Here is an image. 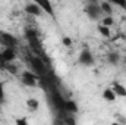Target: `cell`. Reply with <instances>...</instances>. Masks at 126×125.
Masks as SVG:
<instances>
[{
    "instance_id": "1",
    "label": "cell",
    "mask_w": 126,
    "mask_h": 125,
    "mask_svg": "<svg viewBox=\"0 0 126 125\" xmlns=\"http://www.w3.org/2000/svg\"><path fill=\"white\" fill-rule=\"evenodd\" d=\"M28 61H30V65H31L32 71H34L35 74H38L40 77H44V75L47 74V65H46V62L43 61L41 56H38V55L30 56Z\"/></svg>"
},
{
    "instance_id": "3",
    "label": "cell",
    "mask_w": 126,
    "mask_h": 125,
    "mask_svg": "<svg viewBox=\"0 0 126 125\" xmlns=\"http://www.w3.org/2000/svg\"><path fill=\"white\" fill-rule=\"evenodd\" d=\"M21 81L25 87H37L40 84V75L34 71H24L21 74Z\"/></svg>"
},
{
    "instance_id": "12",
    "label": "cell",
    "mask_w": 126,
    "mask_h": 125,
    "mask_svg": "<svg viewBox=\"0 0 126 125\" xmlns=\"http://www.w3.org/2000/svg\"><path fill=\"white\" fill-rule=\"evenodd\" d=\"M101 96H103V99H104L106 102H109V103H114V102L117 100V96H116V93L113 91V88H111V87L104 88Z\"/></svg>"
},
{
    "instance_id": "23",
    "label": "cell",
    "mask_w": 126,
    "mask_h": 125,
    "mask_svg": "<svg viewBox=\"0 0 126 125\" xmlns=\"http://www.w3.org/2000/svg\"><path fill=\"white\" fill-rule=\"evenodd\" d=\"M123 62H125V65H126V55H125V58H123Z\"/></svg>"
},
{
    "instance_id": "7",
    "label": "cell",
    "mask_w": 126,
    "mask_h": 125,
    "mask_svg": "<svg viewBox=\"0 0 126 125\" xmlns=\"http://www.w3.org/2000/svg\"><path fill=\"white\" fill-rule=\"evenodd\" d=\"M16 59V50L13 46H7L0 50V63H12Z\"/></svg>"
},
{
    "instance_id": "18",
    "label": "cell",
    "mask_w": 126,
    "mask_h": 125,
    "mask_svg": "<svg viewBox=\"0 0 126 125\" xmlns=\"http://www.w3.org/2000/svg\"><path fill=\"white\" fill-rule=\"evenodd\" d=\"M0 66H1L4 71H7V72L13 74V75H16V74H18V68H16V66H13L12 63H0Z\"/></svg>"
},
{
    "instance_id": "21",
    "label": "cell",
    "mask_w": 126,
    "mask_h": 125,
    "mask_svg": "<svg viewBox=\"0 0 126 125\" xmlns=\"http://www.w3.org/2000/svg\"><path fill=\"white\" fill-rule=\"evenodd\" d=\"M4 97H6V94H4V87H3V83L0 81V106H1V103L4 102Z\"/></svg>"
},
{
    "instance_id": "14",
    "label": "cell",
    "mask_w": 126,
    "mask_h": 125,
    "mask_svg": "<svg viewBox=\"0 0 126 125\" xmlns=\"http://www.w3.org/2000/svg\"><path fill=\"white\" fill-rule=\"evenodd\" d=\"M100 7H101L103 15H113V4L110 1L104 0L103 3H100Z\"/></svg>"
},
{
    "instance_id": "17",
    "label": "cell",
    "mask_w": 126,
    "mask_h": 125,
    "mask_svg": "<svg viewBox=\"0 0 126 125\" xmlns=\"http://www.w3.org/2000/svg\"><path fill=\"white\" fill-rule=\"evenodd\" d=\"M101 24L106 25V27H113L114 25V19H113V15H104V18L101 19Z\"/></svg>"
},
{
    "instance_id": "11",
    "label": "cell",
    "mask_w": 126,
    "mask_h": 125,
    "mask_svg": "<svg viewBox=\"0 0 126 125\" xmlns=\"http://www.w3.org/2000/svg\"><path fill=\"white\" fill-rule=\"evenodd\" d=\"M111 88H113V91L116 93L117 97H122V99H126V85L125 84H122V83H113L111 84Z\"/></svg>"
},
{
    "instance_id": "16",
    "label": "cell",
    "mask_w": 126,
    "mask_h": 125,
    "mask_svg": "<svg viewBox=\"0 0 126 125\" xmlns=\"http://www.w3.org/2000/svg\"><path fill=\"white\" fill-rule=\"evenodd\" d=\"M97 31H98V34H100V35H103L104 38H109V37L111 35V31H110V27H106V25H103V24H100V25H98Z\"/></svg>"
},
{
    "instance_id": "22",
    "label": "cell",
    "mask_w": 126,
    "mask_h": 125,
    "mask_svg": "<svg viewBox=\"0 0 126 125\" xmlns=\"http://www.w3.org/2000/svg\"><path fill=\"white\" fill-rule=\"evenodd\" d=\"M16 124L18 125H28V119L27 118H16Z\"/></svg>"
},
{
    "instance_id": "24",
    "label": "cell",
    "mask_w": 126,
    "mask_h": 125,
    "mask_svg": "<svg viewBox=\"0 0 126 125\" xmlns=\"http://www.w3.org/2000/svg\"><path fill=\"white\" fill-rule=\"evenodd\" d=\"M125 10H126V9H125Z\"/></svg>"
},
{
    "instance_id": "8",
    "label": "cell",
    "mask_w": 126,
    "mask_h": 125,
    "mask_svg": "<svg viewBox=\"0 0 126 125\" xmlns=\"http://www.w3.org/2000/svg\"><path fill=\"white\" fill-rule=\"evenodd\" d=\"M31 1L37 3V4L43 9V12H44L46 15L51 16L53 19L56 18V13H54V7H53V4H51V0H31Z\"/></svg>"
},
{
    "instance_id": "9",
    "label": "cell",
    "mask_w": 126,
    "mask_h": 125,
    "mask_svg": "<svg viewBox=\"0 0 126 125\" xmlns=\"http://www.w3.org/2000/svg\"><path fill=\"white\" fill-rule=\"evenodd\" d=\"M24 10H25V13H28L30 16H34V18H41L43 15H46L44 12H43V9L37 4V3H28V4H25V7H24Z\"/></svg>"
},
{
    "instance_id": "19",
    "label": "cell",
    "mask_w": 126,
    "mask_h": 125,
    "mask_svg": "<svg viewBox=\"0 0 126 125\" xmlns=\"http://www.w3.org/2000/svg\"><path fill=\"white\" fill-rule=\"evenodd\" d=\"M107 1H110L113 6H119L122 9H126V0H107Z\"/></svg>"
},
{
    "instance_id": "6",
    "label": "cell",
    "mask_w": 126,
    "mask_h": 125,
    "mask_svg": "<svg viewBox=\"0 0 126 125\" xmlns=\"http://www.w3.org/2000/svg\"><path fill=\"white\" fill-rule=\"evenodd\" d=\"M25 37H27L28 43L31 44V47L38 53V56H40V35H38V32L35 31V30L27 28L25 30Z\"/></svg>"
},
{
    "instance_id": "5",
    "label": "cell",
    "mask_w": 126,
    "mask_h": 125,
    "mask_svg": "<svg viewBox=\"0 0 126 125\" xmlns=\"http://www.w3.org/2000/svg\"><path fill=\"white\" fill-rule=\"evenodd\" d=\"M95 62L94 55L90 49H82L81 53L78 55V63L82 65V66H93Z\"/></svg>"
},
{
    "instance_id": "15",
    "label": "cell",
    "mask_w": 126,
    "mask_h": 125,
    "mask_svg": "<svg viewBox=\"0 0 126 125\" xmlns=\"http://www.w3.org/2000/svg\"><path fill=\"white\" fill-rule=\"evenodd\" d=\"M107 62L110 63V65H117V63L120 62V55L116 53V52L109 53V55H107Z\"/></svg>"
},
{
    "instance_id": "2",
    "label": "cell",
    "mask_w": 126,
    "mask_h": 125,
    "mask_svg": "<svg viewBox=\"0 0 126 125\" xmlns=\"http://www.w3.org/2000/svg\"><path fill=\"white\" fill-rule=\"evenodd\" d=\"M50 102L53 104V107L59 112V113H64V102L66 99L62 96L59 90H56L54 87H51V94H50Z\"/></svg>"
},
{
    "instance_id": "20",
    "label": "cell",
    "mask_w": 126,
    "mask_h": 125,
    "mask_svg": "<svg viewBox=\"0 0 126 125\" xmlns=\"http://www.w3.org/2000/svg\"><path fill=\"white\" fill-rule=\"evenodd\" d=\"M72 43H73V41H72V38H70V37H67V35H64V37L62 38V44L64 46V47H67V49H69V47H72Z\"/></svg>"
},
{
    "instance_id": "13",
    "label": "cell",
    "mask_w": 126,
    "mask_h": 125,
    "mask_svg": "<svg viewBox=\"0 0 126 125\" xmlns=\"http://www.w3.org/2000/svg\"><path fill=\"white\" fill-rule=\"evenodd\" d=\"M25 106H27V109H28V110L35 112V110L40 107V102H38L35 97H28V99H27V102H25Z\"/></svg>"
},
{
    "instance_id": "10",
    "label": "cell",
    "mask_w": 126,
    "mask_h": 125,
    "mask_svg": "<svg viewBox=\"0 0 126 125\" xmlns=\"http://www.w3.org/2000/svg\"><path fill=\"white\" fill-rule=\"evenodd\" d=\"M78 112H79L78 103H76L75 100H72V99H66V102H64V113H67V115H75V113H78Z\"/></svg>"
},
{
    "instance_id": "4",
    "label": "cell",
    "mask_w": 126,
    "mask_h": 125,
    "mask_svg": "<svg viewBox=\"0 0 126 125\" xmlns=\"http://www.w3.org/2000/svg\"><path fill=\"white\" fill-rule=\"evenodd\" d=\"M84 12H85V15H87L90 19H93V21L100 19V16L103 15L101 7H100V4H98V3H88V4H85Z\"/></svg>"
}]
</instances>
